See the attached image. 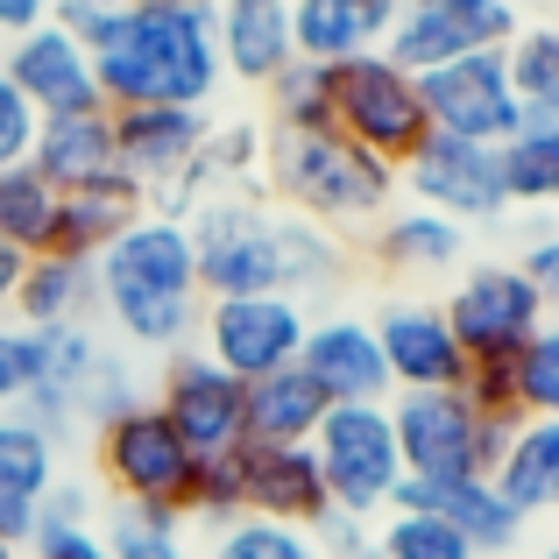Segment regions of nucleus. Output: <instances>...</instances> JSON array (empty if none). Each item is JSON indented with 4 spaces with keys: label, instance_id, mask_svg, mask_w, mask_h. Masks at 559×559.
<instances>
[{
    "label": "nucleus",
    "instance_id": "nucleus-46",
    "mask_svg": "<svg viewBox=\"0 0 559 559\" xmlns=\"http://www.w3.org/2000/svg\"><path fill=\"white\" fill-rule=\"evenodd\" d=\"M50 8H57V0H0V43L43 28V22H50Z\"/></svg>",
    "mask_w": 559,
    "mask_h": 559
},
{
    "label": "nucleus",
    "instance_id": "nucleus-52",
    "mask_svg": "<svg viewBox=\"0 0 559 559\" xmlns=\"http://www.w3.org/2000/svg\"><path fill=\"white\" fill-rule=\"evenodd\" d=\"M355 559H376V552H355Z\"/></svg>",
    "mask_w": 559,
    "mask_h": 559
},
{
    "label": "nucleus",
    "instance_id": "nucleus-42",
    "mask_svg": "<svg viewBox=\"0 0 559 559\" xmlns=\"http://www.w3.org/2000/svg\"><path fill=\"white\" fill-rule=\"evenodd\" d=\"M461 396L481 411V418H524L518 411V382H510V361H475L461 382Z\"/></svg>",
    "mask_w": 559,
    "mask_h": 559
},
{
    "label": "nucleus",
    "instance_id": "nucleus-44",
    "mask_svg": "<svg viewBox=\"0 0 559 559\" xmlns=\"http://www.w3.org/2000/svg\"><path fill=\"white\" fill-rule=\"evenodd\" d=\"M369 532H376V524L347 518V510H326V518H319L305 538L319 546V559H355V552H369Z\"/></svg>",
    "mask_w": 559,
    "mask_h": 559
},
{
    "label": "nucleus",
    "instance_id": "nucleus-10",
    "mask_svg": "<svg viewBox=\"0 0 559 559\" xmlns=\"http://www.w3.org/2000/svg\"><path fill=\"white\" fill-rule=\"evenodd\" d=\"M439 312H447L467 369H475V361H518V347L546 326V305L524 284L518 262H467V270L453 276Z\"/></svg>",
    "mask_w": 559,
    "mask_h": 559
},
{
    "label": "nucleus",
    "instance_id": "nucleus-17",
    "mask_svg": "<svg viewBox=\"0 0 559 559\" xmlns=\"http://www.w3.org/2000/svg\"><path fill=\"white\" fill-rule=\"evenodd\" d=\"M205 135H213V107H128L114 114V156L121 178H135L142 191H170L199 164Z\"/></svg>",
    "mask_w": 559,
    "mask_h": 559
},
{
    "label": "nucleus",
    "instance_id": "nucleus-35",
    "mask_svg": "<svg viewBox=\"0 0 559 559\" xmlns=\"http://www.w3.org/2000/svg\"><path fill=\"white\" fill-rule=\"evenodd\" d=\"M369 552L376 559H475L467 538L447 518H432V510H390V518H376Z\"/></svg>",
    "mask_w": 559,
    "mask_h": 559
},
{
    "label": "nucleus",
    "instance_id": "nucleus-51",
    "mask_svg": "<svg viewBox=\"0 0 559 559\" xmlns=\"http://www.w3.org/2000/svg\"><path fill=\"white\" fill-rule=\"evenodd\" d=\"M164 8H219V0H164Z\"/></svg>",
    "mask_w": 559,
    "mask_h": 559
},
{
    "label": "nucleus",
    "instance_id": "nucleus-29",
    "mask_svg": "<svg viewBox=\"0 0 559 559\" xmlns=\"http://www.w3.org/2000/svg\"><path fill=\"white\" fill-rule=\"evenodd\" d=\"M489 481L503 489V503L518 510L524 524L559 518V418H524Z\"/></svg>",
    "mask_w": 559,
    "mask_h": 559
},
{
    "label": "nucleus",
    "instance_id": "nucleus-37",
    "mask_svg": "<svg viewBox=\"0 0 559 559\" xmlns=\"http://www.w3.org/2000/svg\"><path fill=\"white\" fill-rule=\"evenodd\" d=\"M510 382H518V411L524 418H559V319H546V326L518 347Z\"/></svg>",
    "mask_w": 559,
    "mask_h": 559
},
{
    "label": "nucleus",
    "instance_id": "nucleus-25",
    "mask_svg": "<svg viewBox=\"0 0 559 559\" xmlns=\"http://www.w3.org/2000/svg\"><path fill=\"white\" fill-rule=\"evenodd\" d=\"M50 489H57V447L22 411H0V532H8L14 546L36 532Z\"/></svg>",
    "mask_w": 559,
    "mask_h": 559
},
{
    "label": "nucleus",
    "instance_id": "nucleus-18",
    "mask_svg": "<svg viewBox=\"0 0 559 559\" xmlns=\"http://www.w3.org/2000/svg\"><path fill=\"white\" fill-rule=\"evenodd\" d=\"M298 369L319 382L326 404H390V369L369 319L355 312H319L298 347Z\"/></svg>",
    "mask_w": 559,
    "mask_h": 559
},
{
    "label": "nucleus",
    "instance_id": "nucleus-22",
    "mask_svg": "<svg viewBox=\"0 0 559 559\" xmlns=\"http://www.w3.org/2000/svg\"><path fill=\"white\" fill-rule=\"evenodd\" d=\"M28 170H43L50 191H93L107 178H121V156H114V114H57V121H36V142H28Z\"/></svg>",
    "mask_w": 559,
    "mask_h": 559
},
{
    "label": "nucleus",
    "instance_id": "nucleus-14",
    "mask_svg": "<svg viewBox=\"0 0 559 559\" xmlns=\"http://www.w3.org/2000/svg\"><path fill=\"white\" fill-rule=\"evenodd\" d=\"M0 71H8L14 93L36 107V121H57V114H93L99 107L93 50H85L57 14L43 28H28V36L0 43Z\"/></svg>",
    "mask_w": 559,
    "mask_h": 559
},
{
    "label": "nucleus",
    "instance_id": "nucleus-15",
    "mask_svg": "<svg viewBox=\"0 0 559 559\" xmlns=\"http://www.w3.org/2000/svg\"><path fill=\"white\" fill-rule=\"evenodd\" d=\"M241 396L248 382H234L219 361H205L199 347L164 361V382H156V411L178 425V439L191 453H234L241 447Z\"/></svg>",
    "mask_w": 559,
    "mask_h": 559
},
{
    "label": "nucleus",
    "instance_id": "nucleus-11",
    "mask_svg": "<svg viewBox=\"0 0 559 559\" xmlns=\"http://www.w3.org/2000/svg\"><path fill=\"white\" fill-rule=\"evenodd\" d=\"M503 50H475V57H453V64H439V71H418L432 135L481 142V150H496V142L518 135L524 99H518V85H510V57Z\"/></svg>",
    "mask_w": 559,
    "mask_h": 559
},
{
    "label": "nucleus",
    "instance_id": "nucleus-19",
    "mask_svg": "<svg viewBox=\"0 0 559 559\" xmlns=\"http://www.w3.org/2000/svg\"><path fill=\"white\" fill-rule=\"evenodd\" d=\"M396 510H432V518H447L453 532L467 538L475 559H510L524 546V532H532V524L503 503V489H496L489 475H475V481H404Z\"/></svg>",
    "mask_w": 559,
    "mask_h": 559
},
{
    "label": "nucleus",
    "instance_id": "nucleus-32",
    "mask_svg": "<svg viewBox=\"0 0 559 559\" xmlns=\"http://www.w3.org/2000/svg\"><path fill=\"white\" fill-rule=\"evenodd\" d=\"M57 199H64V191H50L43 170L8 164L0 170V234H8L22 255H43V248L57 241Z\"/></svg>",
    "mask_w": 559,
    "mask_h": 559
},
{
    "label": "nucleus",
    "instance_id": "nucleus-43",
    "mask_svg": "<svg viewBox=\"0 0 559 559\" xmlns=\"http://www.w3.org/2000/svg\"><path fill=\"white\" fill-rule=\"evenodd\" d=\"M28 142H36V107L14 93V79L0 71V170L28 164Z\"/></svg>",
    "mask_w": 559,
    "mask_h": 559
},
{
    "label": "nucleus",
    "instance_id": "nucleus-30",
    "mask_svg": "<svg viewBox=\"0 0 559 559\" xmlns=\"http://www.w3.org/2000/svg\"><path fill=\"white\" fill-rule=\"evenodd\" d=\"M496 170H503V199L510 213H559V121L524 114L518 135L496 142Z\"/></svg>",
    "mask_w": 559,
    "mask_h": 559
},
{
    "label": "nucleus",
    "instance_id": "nucleus-49",
    "mask_svg": "<svg viewBox=\"0 0 559 559\" xmlns=\"http://www.w3.org/2000/svg\"><path fill=\"white\" fill-rule=\"evenodd\" d=\"M532 559H559V532H552V538H546V546H538Z\"/></svg>",
    "mask_w": 559,
    "mask_h": 559
},
{
    "label": "nucleus",
    "instance_id": "nucleus-34",
    "mask_svg": "<svg viewBox=\"0 0 559 559\" xmlns=\"http://www.w3.org/2000/svg\"><path fill=\"white\" fill-rule=\"evenodd\" d=\"M510 85H518L524 114L538 121H559V22H532L510 36Z\"/></svg>",
    "mask_w": 559,
    "mask_h": 559
},
{
    "label": "nucleus",
    "instance_id": "nucleus-13",
    "mask_svg": "<svg viewBox=\"0 0 559 559\" xmlns=\"http://www.w3.org/2000/svg\"><path fill=\"white\" fill-rule=\"evenodd\" d=\"M396 191H411V205H425V213L461 219L467 234H475V227H496V219H510L503 170H496V150H481V142L425 135V150L411 156L404 170H396Z\"/></svg>",
    "mask_w": 559,
    "mask_h": 559
},
{
    "label": "nucleus",
    "instance_id": "nucleus-31",
    "mask_svg": "<svg viewBox=\"0 0 559 559\" xmlns=\"http://www.w3.org/2000/svg\"><path fill=\"white\" fill-rule=\"evenodd\" d=\"M262 99H270V135H326L333 128V71L326 64H284L270 85H262Z\"/></svg>",
    "mask_w": 559,
    "mask_h": 559
},
{
    "label": "nucleus",
    "instance_id": "nucleus-23",
    "mask_svg": "<svg viewBox=\"0 0 559 559\" xmlns=\"http://www.w3.org/2000/svg\"><path fill=\"white\" fill-rule=\"evenodd\" d=\"M361 241H369V255L390 276H453V270H467V241L475 234L447 213H425V205H390Z\"/></svg>",
    "mask_w": 559,
    "mask_h": 559
},
{
    "label": "nucleus",
    "instance_id": "nucleus-36",
    "mask_svg": "<svg viewBox=\"0 0 559 559\" xmlns=\"http://www.w3.org/2000/svg\"><path fill=\"white\" fill-rule=\"evenodd\" d=\"M185 518L213 524V532H227V524H241V518H248L241 447H234V453H205V461L191 467V496H185Z\"/></svg>",
    "mask_w": 559,
    "mask_h": 559
},
{
    "label": "nucleus",
    "instance_id": "nucleus-6",
    "mask_svg": "<svg viewBox=\"0 0 559 559\" xmlns=\"http://www.w3.org/2000/svg\"><path fill=\"white\" fill-rule=\"evenodd\" d=\"M312 453H319V475H326V496L333 510L376 524L396 510L404 496V453H396V425H390V404H333L312 432Z\"/></svg>",
    "mask_w": 559,
    "mask_h": 559
},
{
    "label": "nucleus",
    "instance_id": "nucleus-50",
    "mask_svg": "<svg viewBox=\"0 0 559 559\" xmlns=\"http://www.w3.org/2000/svg\"><path fill=\"white\" fill-rule=\"evenodd\" d=\"M0 559H22V546H14V538H8V532H0Z\"/></svg>",
    "mask_w": 559,
    "mask_h": 559
},
{
    "label": "nucleus",
    "instance_id": "nucleus-48",
    "mask_svg": "<svg viewBox=\"0 0 559 559\" xmlns=\"http://www.w3.org/2000/svg\"><path fill=\"white\" fill-rule=\"evenodd\" d=\"M57 8H121V0H57ZM50 8V14H57Z\"/></svg>",
    "mask_w": 559,
    "mask_h": 559
},
{
    "label": "nucleus",
    "instance_id": "nucleus-16",
    "mask_svg": "<svg viewBox=\"0 0 559 559\" xmlns=\"http://www.w3.org/2000/svg\"><path fill=\"white\" fill-rule=\"evenodd\" d=\"M369 326L382 341L390 396L396 390H461V382H467V355H461V341H453V326H447L439 305H425V298L382 305Z\"/></svg>",
    "mask_w": 559,
    "mask_h": 559
},
{
    "label": "nucleus",
    "instance_id": "nucleus-20",
    "mask_svg": "<svg viewBox=\"0 0 559 559\" xmlns=\"http://www.w3.org/2000/svg\"><path fill=\"white\" fill-rule=\"evenodd\" d=\"M241 481H248V518L290 524V532H312L333 510L312 447H241Z\"/></svg>",
    "mask_w": 559,
    "mask_h": 559
},
{
    "label": "nucleus",
    "instance_id": "nucleus-26",
    "mask_svg": "<svg viewBox=\"0 0 559 559\" xmlns=\"http://www.w3.org/2000/svg\"><path fill=\"white\" fill-rule=\"evenodd\" d=\"M8 319H14V326H36V333H50V326H93V319H99L93 262H85V255H57V248L28 255Z\"/></svg>",
    "mask_w": 559,
    "mask_h": 559
},
{
    "label": "nucleus",
    "instance_id": "nucleus-47",
    "mask_svg": "<svg viewBox=\"0 0 559 559\" xmlns=\"http://www.w3.org/2000/svg\"><path fill=\"white\" fill-rule=\"evenodd\" d=\"M22 270H28V255L8 241V234H0V319L14 312V290H22Z\"/></svg>",
    "mask_w": 559,
    "mask_h": 559
},
{
    "label": "nucleus",
    "instance_id": "nucleus-21",
    "mask_svg": "<svg viewBox=\"0 0 559 559\" xmlns=\"http://www.w3.org/2000/svg\"><path fill=\"white\" fill-rule=\"evenodd\" d=\"M396 8L404 0H290V43L305 64H355L390 43Z\"/></svg>",
    "mask_w": 559,
    "mask_h": 559
},
{
    "label": "nucleus",
    "instance_id": "nucleus-2",
    "mask_svg": "<svg viewBox=\"0 0 559 559\" xmlns=\"http://www.w3.org/2000/svg\"><path fill=\"white\" fill-rule=\"evenodd\" d=\"M205 298H319L347 276V241L270 205L262 191H219L185 213Z\"/></svg>",
    "mask_w": 559,
    "mask_h": 559
},
{
    "label": "nucleus",
    "instance_id": "nucleus-8",
    "mask_svg": "<svg viewBox=\"0 0 559 559\" xmlns=\"http://www.w3.org/2000/svg\"><path fill=\"white\" fill-rule=\"evenodd\" d=\"M333 135H347L355 150H369L376 164L404 170L425 150L432 121H425V93L418 71L390 64V57H355V64H333Z\"/></svg>",
    "mask_w": 559,
    "mask_h": 559
},
{
    "label": "nucleus",
    "instance_id": "nucleus-4",
    "mask_svg": "<svg viewBox=\"0 0 559 559\" xmlns=\"http://www.w3.org/2000/svg\"><path fill=\"white\" fill-rule=\"evenodd\" d=\"M262 199L326 234H369L396 205V170L347 135H270L262 142Z\"/></svg>",
    "mask_w": 559,
    "mask_h": 559
},
{
    "label": "nucleus",
    "instance_id": "nucleus-40",
    "mask_svg": "<svg viewBox=\"0 0 559 559\" xmlns=\"http://www.w3.org/2000/svg\"><path fill=\"white\" fill-rule=\"evenodd\" d=\"M28 382H36V333L14 326V319H0V411L22 404Z\"/></svg>",
    "mask_w": 559,
    "mask_h": 559
},
{
    "label": "nucleus",
    "instance_id": "nucleus-33",
    "mask_svg": "<svg viewBox=\"0 0 559 559\" xmlns=\"http://www.w3.org/2000/svg\"><path fill=\"white\" fill-rule=\"evenodd\" d=\"M99 538H107L114 559H191V538H185L178 510L107 503V510H99Z\"/></svg>",
    "mask_w": 559,
    "mask_h": 559
},
{
    "label": "nucleus",
    "instance_id": "nucleus-41",
    "mask_svg": "<svg viewBox=\"0 0 559 559\" xmlns=\"http://www.w3.org/2000/svg\"><path fill=\"white\" fill-rule=\"evenodd\" d=\"M518 270H524V284L538 290V305H546V319H559V219H546V227H538L532 241H524Z\"/></svg>",
    "mask_w": 559,
    "mask_h": 559
},
{
    "label": "nucleus",
    "instance_id": "nucleus-28",
    "mask_svg": "<svg viewBox=\"0 0 559 559\" xmlns=\"http://www.w3.org/2000/svg\"><path fill=\"white\" fill-rule=\"evenodd\" d=\"M150 213V191H142L135 178H107V185H93V191H64L57 199V255H85L93 262L107 241H121L135 219Z\"/></svg>",
    "mask_w": 559,
    "mask_h": 559
},
{
    "label": "nucleus",
    "instance_id": "nucleus-24",
    "mask_svg": "<svg viewBox=\"0 0 559 559\" xmlns=\"http://www.w3.org/2000/svg\"><path fill=\"white\" fill-rule=\"evenodd\" d=\"M219 28V64L234 85H270L284 64H298V43H290V0H219L213 8Z\"/></svg>",
    "mask_w": 559,
    "mask_h": 559
},
{
    "label": "nucleus",
    "instance_id": "nucleus-1",
    "mask_svg": "<svg viewBox=\"0 0 559 559\" xmlns=\"http://www.w3.org/2000/svg\"><path fill=\"white\" fill-rule=\"evenodd\" d=\"M57 22L93 50L99 107H213L227 64H219L213 8H164V0H121V8H57Z\"/></svg>",
    "mask_w": 559,
    "mask_h": 559
},
{
    "label": "nucleus",
    "instance_id": "nucleus-3",
    "mask_svg": "<svg viewBox=\"0 0 559 559\" xmlns=\"http://www.w3.org/2000/svg\"><path fill=\"white\" fill-rule=\"evenodd\" d=\"M93 284H99V319L135 355L170 361L199 341L205 284H199V248H191L185 219L142 213L121 241H107L93 255Z\"/></svg>",
    "mask_w": 559,
    "mask_h": 559
},
{
    "label": "nucleus",
    "instance_id": "nucleus-12",
    "mask_svg": "<svg viewBox=\"0 0 559 559\" xmlns=\"http://www.w3.org/2000/svg\"><path fill=\"white\" fill-rule=\"evenodd\" d=\"M518 28H524L518 0H404L382 57L404 64V71H439V64H453V57L503 50Z\"/></svg>",
    "mask_w": 559,
    "mask_h": 559
},
{
    "label": "nucleus",
    "instance_id": "nucleus-27",
    "mask_svg": "<svg viewBox=\"0 0 559 559\" xmlns=\"http://www.w3.org/2000/svg\"><path fill=\"white\" fill-rule=\"evenodd\" d=\"M326 396L305 369H284V376H262L248 382L241 396V447H312L319 418H326Z\"/></svg>",
    "mask_w": 559,
    "mask_h": 559
},
{
    "label": "nucleus",
    "instance_id": "nucleus-38",
    "mask_svg": "<svg viewBox=\"0 0 559 559\" xmlns=\"http://www.w3.org/2000/svg\"><path fill=\"white\" fill-rule=\"evenodd\" d=\"M205 559H319V546L290 524H270V518H241L227 532H213V552Z\"/></svg>",
    "mask_w": 559,
    "mask_h": 559
},
{
    "label": "nucleus",
    "instance_id": "nucleus-5",
    "mask_svg": "<svg viewBox=\"0 0 559 559\" xmlns=\"http://www.w3.org/2000/svg\"><path fill=\"white\" fill-rule=\"evenodd\" d=\"M390 425L411 481H475L496 475L524 418H481L461 390H396Z\"/></svg>",
    "mask_w": 559,
    "mask_h": 559
},
{
    "label": "nucleus",
    "instance_id": "nucleus-45",
    "mask_svg": "<svg viewBox=\"0 0 559 559\" xmlns=\"http://www.w3.org/2000/svg\"><path fill=\"white\" fill-rule=\"evenodd\" d=\"M36 524H99V496L85 489V481H64V475H57V489L43 496V518Z\"/></svg>",
    "mask_w": 559,
    "mask_h": 559
},
{
    "label": "nucleus",
    "instance_id": "nucleus-9",
    "mask_svg": "<svg viewBox=\"0 0 559 559\" xmlns=\"http://www.w3.org/2000/svg\"><path fill=\"white\" fill-rule=\"evenodd\" d=\"M305 333H312V312L298 298H205L191 347L205 361H219L234 382H262L298 369Z\"/></svg>",
    "mask_w": 559,
    "mask_h": 559
},
{
    "label": "nucleus",
    "instance_id": "nucleus-39",
    "mask_svg": "<svg viewBox=\"0 0 559 559\" xmlns=\"http://www.w3.org/2000/svg\"><path fill=\"white\" fill-rule=\"evenodd\" d=\"M22 559H114L99 524H36L22 538Z\"/></svg>",
    "mask_w": 559,
    "mask_h": 559
},
{
    "label": "nucleus",
    "instance_id": "nucleus-7",
    "mask_svg": "<svg viewBox=\"0 0 559 559\" xmlns=\"http://www.w3.org/2000/svg\"><path fill=\"white\" fill-rule=\"evenodd\" d=\"M191 467L199 453L178 439V425L156 411V396L128 404L121 418H107L93 432V475L107 481L114 503H142V510H178L191 496Z\"/></svg>",
    "mask_w": 559,
    "mask_h": 559
}]
</instances>
